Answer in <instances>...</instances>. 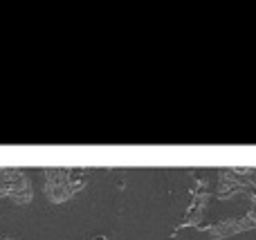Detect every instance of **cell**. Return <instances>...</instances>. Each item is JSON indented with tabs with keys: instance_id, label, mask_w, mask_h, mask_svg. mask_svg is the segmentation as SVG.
Wrapping results in <instances>:
<instances>
[{
	"instance_id": "277c9868",
	"label": "cell",
	"mask_w": 256,
	"mask_h": 240,
	"mask_svg": "<svg viewBox=\"0 0 256 240\" xmlns=\"http://www.w3.org/2000/svg\"><path fill=\"white\" fill-rule=\"evenodd\" d=\"M94 240H106V238H104V236H97V238H94Z\"/></svg>"
},
{
	"instance_id": "7a4b0ae2",
	"label": "cell",
	"mask_w": 256,
	"mask_h": 240,
	"mask_svg": "<svg viewBox=\"0 0 256 240\" xmlns=\"http://www.w3.org/2000/svg\"><path fill=\"white\" fill-rule=\"evenodd\" d=\"M0 198L16 207H27L34 200V187L22 169H0Z\"/></svg>"
},
{
	"instance_id": "3957f363",
	"label": "cell",
	"mask_w": 256,
	"mask_h": 240,
	"mask_svg": "<svg viewBox=\"0 0 256 240\" xmlns=\"http://www.w3.org/2000/svg\"><path fill=\"white\" fill-rule=\"evenodd\" d=\"M0 240H18V238H12V236H4V238H0Z\"/></svg>"
},
{
	"instance_id": "6da1fadb",
	"label": "cell",
	"mask_w": 256,
	"mask_h": 240,
	"mask_svg": "<svg viewBox=\"0 0 256 240\" xmlns=\"http://www.w3.org/2000/svg\"><path fill=\"white\" fill-rule=\"evenodd\" d=\"M43 180V193L52 205H66L86 187V180L76 169H45Z\"/></svg>"
}]
</instances>
